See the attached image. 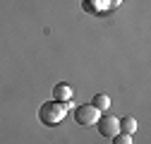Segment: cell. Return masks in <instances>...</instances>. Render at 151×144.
<instances>
[{
	"instance_id": "7",
	"label": "cell",
	"mask_w": 151,
	"mask_h": 144,
	"mask_svg": "<svg viewBox=\"0 0 151 144\" xmlns=\"http://www.w3.org/2000/svg\"><path fill=\"white\" fill-rule=\"evenodd\" d=\"M91 106L96 108V111H101V113H106L108 108H110V96L108 94H96L91 99Z\"/></svg>"
},
{
	"instance_id": "1",
	"label": "cell",
	"mask_w": 151,
	"mask_h": 144,
	"mask_svg": "<svg viewBox=\"0 0 151 144\" xmlns=\"http://www.w3.org/2000/svg\"><path fill=\"white\" fill-rule=\"evenodd\" d=\"M67 111H74V106H72V101H67V103H63V101H46V103H41V108H39V120L43 122V125H48V127H55V125H60L65 118H67Z\"/></svg>"
},
{
	"instance_id": "6",
	"label": "cell",
	"mask_w": 151,
	"mask_h": 144,
	"mask_svg": "<svg viewBox=\"0 0 151 144\" xmlns=\"http://www.w3.org/2000/svg\"><path fill=\"white\" fill-rule=\"evenodd\" d=\"M118 127H120V132H125V135H134V132L139 130V122L132 118V115H125V118L118 120Z\"/></svg>"
},
{
	"instance_id": "4",
	"label": "cell",
	"mask_w": 151,
	"mask_h": 144,
	"mask_svg": "<svg viewBox=\"0 0 151 144\" xmlns=\"http://www.w3.org/2000/svg\"><path fill=\"white\" fill-rule=\"evenodd\" d=\"M72 86L67 84V82H60V84H55L53 86V99L55 101H63V103H67V101H72Z\"/></svg>"
},
{
	"instance_id": "8",
	"label": "cell",
	"mask_w": 151,
	"mask_h": 144,
	"mask_svg": "<svg viewBox=\"0 0 151 144\" xmlns=\"http://www.w3.org/2000/svg\"><path fill=\"white\" fill-rule=\"evenodd\" d=\"M110 139H113V144H132V135H125V132H118Z\"/></svg>"
},
{
	"instance_id": "5",
	"label": "cell",
	"mask_w": 151,
	"mask_h": 144,
	"mask_svg": "<svg viewBox=\"0 0 151 144\" xmlns=\"http://www.w3.org/2000/svg\"><path fill=\"white\" fill-rule=\"evenodd\" d=\"M84 10L93 12V14H101L110 10V0H84Z\"/></svg>"
},
{
	"instance_id": "3",
	"label": "cell",
	"mask_w": 151,
	"mask_h": 144,
	"mask_svg": "<svg viewBox=\"0 0 151 144\" xmlns=\"http://www.w3.org/2000/svg\"><path fill=\"white\" fill-rule=\"evenodd\" d=\"M96 127H99V135H101V137H115V135L120 132L118 118H115V115H108V113H101V115H99Z\"/></svg>"
},
{
	"instance_id": "9",
	"label": "cell",
	"mask_w": 151,
	"mask_h": 144,
	"mask_svg": "<svg viewBox=\"0 0 151 144\" xmlns=\"http://www.w3.org/2000/svg\"><path fill=\"white\" fill-rule=\"evenodd\" d=\"M120 3H122V0H110V10H113V7H118Z\"/></svg>"
},
{
	"instance_id": "2",
	"label": "cell",
	"mask_w": 151,
	"mask_h": 144,
	"mask_svg": "<svg viewBox=\"0 0 151 144\" xmlns=\"http://www.w3.org/2000/svg\"><path fill=\"white\" fill-rule=\"evenodd\" d=\"M101 111H96L91 103H84L79 108H74V120H77V125H84V127H91V125H96Z\"/></svg>"
}]
</instances>
